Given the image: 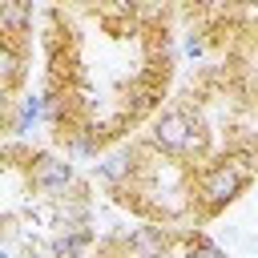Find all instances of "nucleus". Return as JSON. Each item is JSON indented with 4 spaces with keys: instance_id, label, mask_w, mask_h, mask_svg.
Here are the masks:
<instances>
[{
    "instance_id": "obj_1",
    "label": "nucleus",
    "mask_w": 258,
    "mask_h": 258,
    "mask_svg": "<svg viewBox=\"0 0 258 258\" xmlns=\"http://www.w3.org/2000/svg\"><path fill=\"white\" fill-rule=\"evenodd\" d=\"M258 177V149H234L194 173V218H218Z\"/></svg>"
},
{
    "instance_id": "obj_2",
    "label": "nucleus",
    "mask_w": 258,
    "mask_h": 258,
    "mask_svg": "<svg viewBox=\"0 0 258 258\" xmlns=\"http://www.w3.org/2000/svg\"><path fill=\"white\" fill-rule=\"evenodd\" d=\"M149 149L181 161H206L210 157V125L189 105H169L149 121Z\"/></svg>"
},
{
    "instance_id": "obj_3",
    "label": "nucleus",
    "mask_w": 258,
    "mask_h": 258,
    "mask_svg": "<svg viewBox=\"0 0 258 258\" xmlns=\"http://www.w3.org/2000/svg\"><path fill=\"white\" fill-rule=\"evenodd\" d=\"M77 165L69 153H28V189H36L44 202H60L77 189Z\"/></svg>"
},
{
    "instance_id": "obj_4",
    "label": "nucleus",
    "mask_w": 258,
    "mask_h": 258,
    "mask_svg": "<svg viewBox=\"0 0 258 258\" xmlns=\"http://www.w3.org/2000/svg\"><path fill=\"white\" fill-rule=\"evenodd\" d=\"M137 258H173V234H169V226H157V222H145V226H137V230H125V234H117Z\"/></svg>"
},
{
    "instance_id": "obj_5",
    "label": "nucleus",
    "mask_w": 258,
    "mask_h": 258,
    "mask_svg": "<svg viewBox=\"0 0 258 258\" xmlns=\"http://www.w3.org/2000/svg\"><path fill=\"white\" fill-rule=\"evenodd\" d=\"M24 77H28V48H24V40H8L4 36V48H0V89H4V101L20 97Z\"/></svg>"
},
{
    "instance_id": "obj_6",
    "label": "nucleus",
    "mask_w": 258,
    "mask_h": 258,
    "mask_svg": "<svg viewBox=\"0 0 258 258\" xmlns=\"http://www.w3.org/2000/svg\"><path fill=\"white\" fill-rule=\"evenodd\" d=\"M0 24H4L8 40H24V32H32V0H4Z\"/></svg>"
},
{
    "instance_id": "obj_7",
    "label": "nucleus",
    "mask_w": 258,
    "mask_h": 258,
    "mask_svg": "<svg viewBox=\"0 0 258 258\" xmlns=\"http://www.w3.org/2000/svg\"><path fill=\"white\" fill-rule=\"evenodd\" d=\"M89 246H93V230L89 226H81V230H56L52 242H48V258H81Z\"/></svg>"
},
{
    "instance_id": "obj_8",
    "label": "nucleus",
    "mask_w": 258,
    "mask_h": 258,
    "mask_svg": "<svg viewBox=\"0 0 258 258\" xmlns=\"http://www.w3.org/2000/svg\"><path fill=\"white\" fill-rule=\"evenodd\" d=\"M181 258H226V250H222L214 238H206V234H189Z\"/></svg>"
},
{
    "instance_id": "obj_9",
    "label": "nucleus",
    "mask_w": 258,
    "mask_h": 258,
    "mask_svg": "<svg viewBox=\"0 0 258 258\" xmlns=\"http://www.w3.org/2000/svg\"><path fill=\"white\" fill-rule=\"evenodd\" d=\"M97 4H101V16L105 20H129L133 8H137V0H97Z\"/></svg>"
},
{
    "instance_id": "obj_10",
    "label": "nucleus",
    "mask_w": 258,
    "mask_h": 258,
    "mask_svg": "<svg viewBox=\"0 0 258 258\" xmlns=\"http://www.w3.org/2000/svg\"><path fill=\"white\" fill-rule=\"evenodd\" d=\"M181 48H185V56H194V60H198V56H206V36H202V32H189Z\"/></svg>"
},
{
    "instance_id": "obj_11",
    "label": "nucleus",
    "mask_w": 258,
    "mask_h": 258,
    "mask_svg": "<svg viewBox=\"0 0 258 258\" xmlns=\"http://www.w3.org/2000/svg\"><path fill=\"white\" fill-rule=\"evenodd\" d=\"M185 4H189L194 12H222L230 0H185Z\"/></svg>"
}]
</instances>
